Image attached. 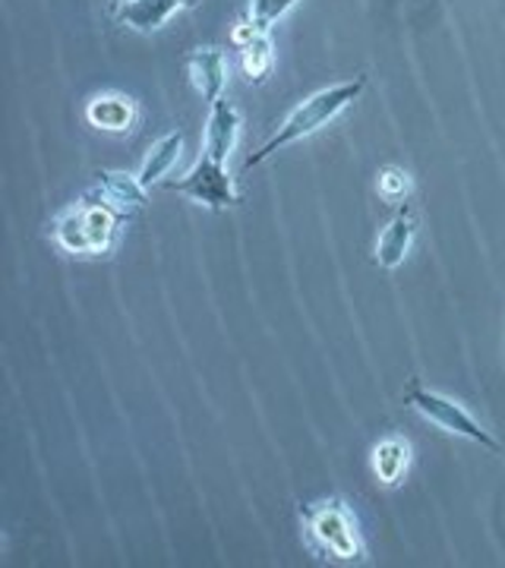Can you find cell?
Returning <instances> with one entry per match:
<instances>
[{"label":"cell","mask_w":505,"mask_h":568,"mask_svg":"<svg viewBox=\"0 0 505 568\" xmlns=\"http://www.w3.org/2000/svg\"><path fill=\"white\" fill-rule=\"evenodd\" d=\"M414 234H417V215L411 205H402L398 215L385 224L380 241H376V263L383 268H398L414 244Z\"/></svg>","instance_id":"52a82bcc"},{"label":"cell","mask_w":505,"mask_h":568,"mask_svg":"<svg viewBox=\"0 0 505 568\" xmlns=\"http://www.w3.org/2000/svg\"><path fill=\"white\" fill-rule=\"evenodd\" d=\"M183 152V133L181 130H174V133H164L162 140L152 142V149H149V155H145V162L140 168V183L145 190H152L155 183H164V174L178 164Z\"/></svg>","instance_id":"8fae6325"},{"label":"cell","mask_w":505,"mask_h":568,"mask_svg":"<svg viewBox=\"0 0 505 568\" xmlns=\"http://www.w3.org/2000/svg\"><path fill=\"white\" fill-rule=\"evenodd\" d=\"M99 186H101V196L108 200V203H114L118 209H123L127 215L133 212V209H142L145 205V186L140 183V178H133V174H127V171H99Z\"/></svg>","instance_id":"7c38bea8"},{"label":"cell","mask_w":505,"mask_h":568,"mask_svg":"<svg viewBox=\"0 0 505 568\" xmlns=\"http://www.w3.org/2000/svg\"><path fill=\"white\" fill-rule=\"evenodd\" d=\"M380 196L385 203H404L411 196V174L404 168L388 164L380 171Z\"/></svg>","instance_id":"9a60e30c"},{"label":"cell","mask_w":505,"mask_h":568,"mask_svg":"<svg viewBox=\"0 0 505 568\" xmlns=\"http://www.w3.org/2000/svg\"><path fill=\"white\" fill-rule=\"evenodd\" d=\"M238 136H241V111L228 99H219L212 102V111H209V123H205V155L212 159H222L228 162L231 149L238 145Z\"/></svg>","instance_id":"ba28073f"},{"label":"cell","mask_w":505,"mask_h":568,"mask_svg":"<svg viewBox=\"0 0 505 568\" xmlns=\"http://www.w3.org/2000/svg\"><path fill=\"white\" fill-rule=\"evenodd\" d=\"M294 3L297 0H250V20H253V26H260L263 32H269Z\"/></svg>","instance_id":"2e32d148"},{"label":"cell","mask_w":505,"mask_h":568,"mask_svg":"<svg viewBox=\"0 0 505 568\" xmlns=\"http://www.w3.org/2000/svg\"><path fill=\"white\" fill-rule=\"evenodd\" d=\"M241 67L250 82L269 80V73H272V67H275V44H272V36H269V32L260 29V32L253 36V41L243 44Z\"/></svg>","instance_id":"5bb4252c"},{"label":"cell","mask_w":505,"mask_h":568,"mask_svg":"<svg viewBox=\"0 0 505 568\" xmlns=\"http://www.w3.org/2000/svg\"><path fill=\"white\" fill-rule=\"evenodd\" d=\"M85 121L92 123L95 130H101V133L127 136L140 123V108H137L133 99H127V95L104 92V95H95L92 102L85 104Z\"/></svg>","instance_id":"8992f818"},{"label":"cell","mask_w":505,"mask_h":568,"mask_svg":"<svg viewBox=\"0 0 505 568\" xmlns=\"http://www.w3.org/2000/svg\"><path fill=\"white\" fill-rule=\"evenodd\" d=\"M108 3H111V7H121L123 0H108Z\"/></svg>","instance_id":"e0dca14e"},{"label":"cell","mask_w":505,"mask_h":568,"mask_svg":"<svg viewBox=\"0 0 505 568\" xmlns=\"http://www.w3.org/2000/svg\"><path fill=\"white\" fill-rule=\"evenodd\" d=\"M303 521H306L313 544L323 549L325 556H332L339 562H361L364 559L361 530H357V521L342 499H329V503L306 508Z\"/></svg>","instance_id":"3957f363"},{"label":"cell","mask_w":505,"mask_h":568,"mask_svg":"<svg viewBox=\"0 0 505 568\" xmlns=\"http://www.w3.org/2000/svg\"><path fill=\"white\" fill-rule=\"evenodd\" d=\"M404 402L414 407V410H421L430 424L443 426L445 433H455V436L471 439V443H477L481 448H489V452H503V443L496 436H489L484 426L467 414L465 407L458 405V402H452V398H445V395H440V392H430L417 379H411V386L404 392Z\"/></svg>","instance_id":"277c9868"},{"label":"cell","mask_w":505,"mask_h":568,"mask_svg":"<svg viewBox=\"0 0 505 568\" xmlns=\"http://www.w3.org/2000/svg\"><path fill=\"white\" fill-rule=\"evenodd\" d=\"M193 85L200 89L205 102H219L224 99V82H228V61H224L222 48H200L186 58Z\"/></svg>","instance_id":"9c48e42d"},{"label":"cell","mask_w":505,"mask_h":568,"mask_svg":"<svg viewBox=\"0 0 505 568\" xmlns=\"http://www.w3.org/2000/svg\"><path fill=\"white\" fill-rule=\"evenodd\" d=\"M186 0H127L121 7V22L137 32H155L181 10Z\"/></svg>","instance_id":"30bf717a"},{"label":"cell","mask_w":505,"mask_h":568,"mask_svg":"<svg viewBox=\"0 0 505 568\" xmlns=\"http://www.w3.org/2000/svg\"><path fill=\"white\" fill-rule=\"evenodd\" d=\"M407 465H411V446L404 439H385L373 448V470L385 487H395L404 477Z\"/></svg>","instance_id":"4fadbf2b"},{"label":"cell","mask_w":505,"mask_h":568,"mask_svg":"<svg viewBox=\"0 0 505 568\" xmlns=\"http://www.w3.org/2000/svg\"><path fill=\"white\" fill-rule=\"evenodd\" d=\"M130 215L118 209L114 203L101 200H82V203L70 205L63 215L54 222V241L61 250L73 253V256H101L114 246L118 227L127 222Z\"/></svg>","instance_id":"7a4b0ae2"},{"label":"cell","mask_w":505,"mask_h":568,"mask_svg":"<svg viewBox=\"0 0 505 568\" xmlns=\"http://www.w3.org/2000/svg\"><path fill=\"white\" fill-rule=\"evenodd\" d=\"M366 89V77H357V80L335 82L329 89H320L316 95H310L306 102H301L279 126V133L272 140H265L256 152L246 155L243 162V171H253L256 164H263L265 159H272L275 152H282L287 145L301 142L303 136H313L316 130H323L325 123L335 121L342 114L347 104H354L361 99V92Z\"/></svg>","instance_id":"6da1fadb"},{"label":"cell","mask_w":505,"mask_h":568,"mask_svg":"<svg viewBox=\"0 0 505 568\" xmlns=\"http://www.w3.org/2000/svg\"><path fill=\"white\" fill-rule=\"evenodd\" d=\"M164 190L183 193V196L196 200V203L205 205V209H212V212H222V209L241 205V196H238L234 181H231V174H228V162L212 159V155H205V152H202L200 162L193 164L183 178H178V181H164Z\"/></svg>","instance_id":"5b68a950"}]
</instances>
